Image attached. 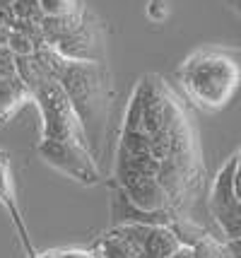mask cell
Instances as JSON below:
<instances>
[{
  "label": "cell",
  "instance_id": "8992f818",
  "mask_svg": "<svg viewBox=\"0 0 241 258\" xmlns=\"http://www.w3.org/2000/svg\"><path fill=\"white\" fill-rule=\"evenodd\" d=\"M27 101H34V94L22 75L12 80H0V123L10 121Z\"/></svg>",
  "mask_w": 241,
  "mask_h": 258
},
{
  "label": "cell",
  "instance_id": "30bf717a",
  "mask_svg": "<svg viewBox=\"0 0 241 258\" xmlns=\"http://www.w3.org/2000/svg\"><path fill=\"white\" fill-rule=\"evenodd\" d=\"M12 29H15V17L0 15V46H8V44H10Z\"/></svg>",
  "mask_w": 241,
  "mask_h": 258
},
{
  "label": "cell",
  "instance_id": "277c9868",
  "mask_svg": "<svg viewBox=\"0 0 241 258\" xmlns=\"http://www.w3.org/2000/svg\"><path fill=\"white\" fill-rule=\"evenodd\" d=\"M0 205L10 215L12 225H15L17 234H20V241H22L27 256L36 258L39 253H36L34 244H32V239H29V232H27V227H24L22 210H20V203H17V191H15V179H12V162H10V155H8L5 150H0Z\"/></svg>",
  "mask_w": 241,
  "mask_h": 258
},
{
  "label": "cell",
  "instance_id": "7a4b0ae2",
  "mask_svg": "<svg viewBox=\"0 0 241 258\" xmlns=\"http://www.w3.org/2000/svg\"><path fill=\"white\" fill-rule=\"evenodd\" d=\"M186 99L200 111L224 109L241 85V51L224 46L198 48L176 70Z\"/></svg>",
  "mask_w": 241,
  "mask_h": 258
},
{
  "label": "cell",
  "instance_id": "5bb4252c",
  "mask_svg": "<svg viewBox=\"0 0 241 258\" xmlns=\"http://www.w3.org/2000/svg\"><path fill=\"white\" fill-rule=\"evenodd\" d=\"M15 0H0V15H8V17H15V10H12ZM17 20V17H15Z\"/></svg>",
  "mask_w": 241,
  "mask_h": 258
},
{
  "label": "cell",
  "instance_id": "3957f363",
  "mask_svg": "<svg viewBox=\"0 0 241 258\" xmlns=\"http://www.w3.org/2000/svg\"><path fill=\"white\" fill-rule=\"evenodd\" d=\"M56 78L60 80L63 90L68 92L70 101L80 116L87 140L92 143V135H97L99 140L106 128V116H109V104H111V85H109L106 68L99 60H68L65 58Z\"/></svg>",
  "mask_w": 241,
  "mask_h": 258
},
{
  "label": "cell",
  "instance_id": "52a82bcc",
  "mask_svg": "<svg viewBox=\"0 0 241 258\" xmlns=\"http://www.w3.org/2000/svg\"><path fill=\"white\" fill-rule=\"evenodd\" d=\"M39 5L44 17H68V15L85 12L82 0H39Z\"/></svg>",
  "mask_w": 241,
  "mask_h": 258
},
{
  "label": "cell",
  "instance_id": "ba28073f",
  "mask_svg": "<svg viewBox=\"0 0 241 258\" xmlns=\"http://www.w3.org/2000/svg\"><path fill=\"white\" fill-rule=\"evenodd\" d=\"M12 10H15L17 20H32V22H41L44 20L39 0H15Z\"/></svg>",
  "mask_w": 241,
  "mask_h": 258
},
{
  "label": "cell",
  "instance_id": "9c48e42d",
  "mask_svg": "<svg viewBox=\"0 0 241 258\" xmlns=\"http://www.w3.org/2000/svg\"><path fill=\"white\" fill-rule=\"evenodd\" d=\"M167 15H169V5H167V0H149L147 3V17L149 20H154V22H164V20H167Z\"/></svg>",
  "mask_w": 241,
  "mask_h": 258
},
{
  "label": "cell",
  "instance_id": "4fadbf2b",
  "mask_svg": "<svg viewBox=\"0 0 241 258\" xmlns=\"http://www.w3.org/2000/svg\"><path fill=\"white\" fill-rule=\"evenodd\" d=\"M227 253L229 258H241V236L239 239H227Z\"/></svg>",
  "mask_w": 241,
  "mask_h": 258
},
{
  "label": "cell",
  "instance_id": "9a60e30c",
  "mask_svg": "<svg viewBox=\"0 0 241 258\" xmlns=\"http://www.w3.org/2000/svg\"><path fill=\"white\" fill-rule=\"evenodd\" d=\"M229 3H231V8H234V10L241 15V0H229Z\"/></svg>",
  "mask_w": 241,
  "mask_h": 258
},
{
  "label": "cell",
  "instance_id": "6da1fadb",
  "mask_svg": "<svg viewBox=\"0 0 241 258\" xmlns=\"http://www.w3.org/2000/svg\"><path fill=\"white\" fill-rule=\"evenodd\" d=\"M20 75L29 85L44 118L39 155L51 167L60 169L63 174L77 179L80 183H97L99 171L92 159V147L60 80L53 78L36 56L20 58Z\"/></svg>",
  "mask_w": 241,
  "mask_h": 258
},
{
  "label": "cell",
  "instance_id": "5b68a950",
  "mask_svg": "<svg viewBox=\"0 0 241 258\" xmlns=\"http://www.w3.org/2000/svg\"><path fill=\"white\" fill-rule=\"evenodd\" d=\"M184 246V239L169 225H149L145 241L140 246L142 258H172Z\"/></svg>",
  "mask_w": 241,
  "mask_h": 258
},
{
  "label": "cell",
  "instance_id": "8fae6325",
  "mask_svg": "<svg viewBox=\"0 0 241 258\" xmlns=\"http://www.w3.org/2000/svg\"><path fill=\"white\" fill-rule=\"evenodd\" d=\"M231 183H234V193H236V198L241 201V150L234 155V179H231Z\"/></svg>",
  "mask_w": 241,
  "mask_h": 258
},
{
  "label": "cell",
  "instance_id": "7c38bea8",
  "mask_svg": "<svg viewBox=\"0 0 241 258\" xmlns=\"http://www.w3.org/2000/svg\"><path fill=\"white\" fill-rule=\"evenodd\" d=\"M46 258H97L94 253H85V251H63V253H48Z\"/></svg>",
  "mask_w": 241,
  "mask_h": 258
}]
</instances>
